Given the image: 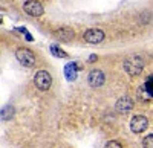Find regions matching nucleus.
I'll use <instances>...</instances> for the list:
<instances>
[{"instance_id":"1","label":"nucleus","mask_w":153,"mask_h":148,"mask_svg":"<svg viewBox=\"0 0 153 148\" xmlns=\"http://www.w3.org/2000/svg\"><path fill=\"white\" fill-rule=\"evenodd\" d=\"M144 69V60L139 55H130L124 60V70L130 77H136L143 72Z\"/></svg>"},{"instance_id":"2","label":"nucleus","mask_w":153,"mask_h":148,"mask_svg":"<svg viewBox=\"0 0 153 148\" xmlns=\"http://www.w3.org/2000/svg\"><path fill=\"white\" fill-rule=\"evenodd\" d=\"M16 57H17L19 63L23 67H32L35 64V55L32 54V51H29V49H25V47L17 49V51H16Z\"/></svg>"},{"instance_id":"3","label":"nucleus","mask_w":153,"mask_h":148,"mask_svg":"<svg viewBox=\"0 0 153 148\" xmlns=\"http://www.w3.org/2000/svg\"><path fill=\"white\" fill-rule=\"evenodd\" d=\"M34 82L37 85V89L40 90H49L51 85H52V78H51L49 72L48 70H38L34 77Z\"/></svg>"},{"instance_id":"4","label":"nucleus","mask_w":153,"mask_h":148,"mask_svg":"<svg viewBox=\"0 0 153 148\" xmlns=\"http://www.w3.org/2000/svg\"><path fill=\"white\" fill-rule=\"evenodd\" d=\"M23 11L31 17H40V15H43L45 8L40 2H37V0H26V2L23 3Z\"/></svg>"},{"instance_id":"5","label":"nucleus","mask_w":153,"mask_h":148,"mask_svg":"<svg viewBox=\"0 0 153 148\" xmlns=\"http://www.w3.org/2000/svg\"><path fill=\"white\" fill-rule=\"evenodd\" d=\"M147 127H149V119L146 116H143V115H136L130 121V130L133 133H136V134L146 131Z\"/></svg>"},{"instance_id":"6","label":"nucleus","mask_w":153,"mask_h":148,"mask_svg":"<svg viewBox=\"0 0 153 148\" xmlns=\"http://www.w3.org/2000/svg\"><path fill=\"white\" fill-rule=\"evenodd\" d=\"M104 72L100 70V69H95V70H91L87 75V82L91 87H101V85L104 84Z\"/></svg>"},{"instance_id":"7","label":"nucleus","mask_w":153,"mask_h":148,"mask_svg":"<svg viewBox=\"0 0 153 148\" xmlns=\"http://www.w3.org/2000/svg\"><path fill=\"white\" fill-rule=\"evenodd\" d=\"M104 32L101 31V29H97V28H94V29H89V31H86L84 32V35H83V38H84V41H87V43H91V44H98V43H101L104 40Z\"/></svg>"},{"instance_id":"8","label":"nucleus","mask_w":153,"mask_h":148,"mask_svg":"<svg viewBox=\"0 0 153 148\" xmlns=\"http://www.w3.org/2000/svg\"><path fill=\"white\" fill-rule=\"evenodd\" d=\"M132 108H133V102H132V99L129 96H121L120 99L117 101V104H115V110H117L118 113H121V115L129 113Z\"/></svg>"},{"instance_id":"9","label":"nucleus","mask_w":153,"mask_h":148,"mask_svg":"<svg viewBox=\"0 0 153 148\" xmlns=\"http://www.w3.org/2000/svg\"><path fill=\"white\" fill-rule=\"evenodd\" d=\"M55 37L58 40H61V41H71L75 37V34H74V31L71 28H60V29L55 31Z\"/></svg>"},{"instance_id":"10","label":"nucleus","mask_w":153,"mask_h":148,"mask_svg":"<svg viewBox=\"0 0 153 148\" xmlns=\"http://www.w3.org/2000/svg\"><path fill=\"white\" fill-rule=\"evenodd\" d=\"M65 75L69 81H74L76 78V64L75 63H68L65 66Z\"/></svg>"},{"instance_id":"11","label":"nucleus","mask_w":153,"mask_h":148,"mask_svg":"<svg viewBox=\"0 0 153 148\" xmlns=\"http://www.w3.org/2000/svg\"><path fill=\"white\" fill-rule=\"evenodd\" d=\"M14 113H16L14 107H12V105H6V107H3L2 110H0V119H3V121H9V119H12Z\"/></svg>"},{"instance_id":"12","label":"nucleus","mask_w":153,"mask_h":148,"mask_svg":"<svg viewBox=\"0 0 153 148\" xmlns=\"http://www.w3.org/2000/svg\"><path fill=\"white\" fill-rule=\"evenodd\" d=\"M51 54L55 55V57H58V58H66V57H68V54H66L65 51H61V49H60L57 44H52V46H51Z\"/></svg>"},{"instance_id":"13","label":"nucleus","mask_w":153,"mask_h":148,"mask_svg":"<svg viewBox=\"0 0 153 148\" xmlns=\"http://www.w3.org/2000/svg\"><path fill=\"white\" fill-rule=\"evenodd\" d=\"M139 98H141L143 101H149V99H152V95L144 87H141V89H139Z\"/></svg>"},{"instance_id":"14","label":"nucleus","mask_w":153,"mask_h":148,"mask_svg":"<svg viewBox=\"0 0 153 148\" xmlns=\"http://www.w3.org/2000/svg\"><path fill=\"white\" fill-rule=\"evenodd\" d=\"M152 145H153V134H149V136H146L144 141H143V147L144 148H152Z\"/></svg>"},{"instance_id":"15","label":"nucleus","mask_w":153,"mask_h":148,"mask_svg":"<svg viewBox=\"0 0 153 148\" xmlns=\"http://www.w3.org/2000/svg\"><path fill=\"white\" fill-rule=\"evenodd\" d=\"M19 31L25 34V38H26L28 41H32V40H34V38H32V35H31V34H29V32H28L26 29H25V28H19Z\"/></svg>"},{"instance_id":"16","label":"nucleus","mask_w":153,"mask_h":148,"mask_svg":"<svg viewBox=\"0 0 153 148\" xmlns=\"http://www.w3.org/2000/svg\"><path fill=\"white\" fill-rule=\"evenodd\" d=\"M107 148H123V147H121V144L117 142V141H110V142L107 144Z\"/></svg>"},{"instance_id":"17","label":"nucleus","mask_w":153,"mask_h":148,"mask_svg":"<svg viewBox=\"0 0 153 148\" xmlns=\"http://www.w3.org/2000/svg\"><path fill=\"white\" fill-rule=\"evenodd\" d=\"M150 18H152V17H150V12H147V11H146L144 14H143V20H144V23H149V21H150Z\"/></svg>"},{"instance_id":"18","label":"nucleus","mask_w":153,"mask_h":148,"mask_svg":"<svg viewBox=\"0 0 153 148\" xmlns=\"http://www.w3.org/2000/svg\"><path fill=\"white\" fill-rule=\"evenodd\" d=\"M89 61H91V63H94V61H97V55H91V58H89Z\"/></svg>"}]
</instances>
